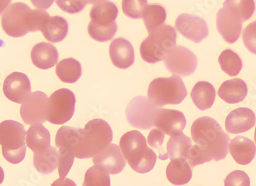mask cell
<instances>
[{"mask_svg": "<svg viewBox=\"0 0 256 186\" xmlns=\"http://www.w3.org/2000/svg\"><path fill=\"white\" fill-rule=\"evenodd\" d=\"M193 146V158L197 164L226 158L230 137L224 132L216 120L210 117H202L193 122L191 128Z\"/></svg>", "mask_w": 256, "mask_h": 186, "instance_id": "cell-1", "label": "cell"}, {"mask_svg": "<svg viewBox=\"0 0 256 186\" xmlns=\"http://www.w3.org/2000/svg\"><path fill=\"white\" fill-rule=\"evenodd\" d=\"M50 16L45 10H31L24 2H15L4 10L1 24L7 35L18 38L40 31Z\"/></svg>", "mask_w": 256, "mask_h": 186, "instance_id": "cell-2", "label": "cell"}, {"mask_svg": "<svg viewBox=\"0 0 256 186\" xmlns=\"http://www.w3.org/2000/svg\"><path fill=\"white\" fill-rule=\"evenodd\" d=\"M120 148L130 167L136 172L144 174L155 166L156 154L148 147L145 136L140 132L133 130L124 134L120 140Z\"/></svg>", "mask_w": 256, "mask_h": 186, "instance_id": "cell-3", "label": "cell"}, {"mask_svg": "<svg viewBox=\"0 0 256 186\" xmlns=\"http://www.w3.org/2000/svg\"><path fill=\"white\" fill-rule=\"evenodd\" d=\"M114 140L111 126L105 120H91L82 128L81 136L76 147L75 157L81 160L92 158Z\"/></svg>", "mask_w": 256, "mask_h": 186, "instance_id": "cell-4", "label": "cell"}, {"mask_svg": "<svg viewBox=\"0 0 256 186\" xmlns=\"http://www.w3.org/2000/svg\"><path fill=\"white\" fill-rule=\"evenodd\" d=\"M148 36L140 46V54L148 64H156L165 60L176 46V31L174 27L161 24L148 31Z\"/></svg>", "mask_w": 256, "mask_h": 186, "instance_id": "cell-5", "label": "cell"}, {"mask_svg": "<svg viewBox=\"0 0 256 186\" xmlns=\"http://www.w3.org/2000/svg\"><path fill=\"white\" fill-rule=\"evenodd\" d=\"M26 132L24 125L14 120L0 123V144L2 156L12 164H18L24 160L26 153Z\"/></svg>", "mask_w": 256, "mask_h": 186, "instance_id": "cell-6", "label": "cell"}, {"mask_svg": "<svg viewBox=\"0 0 256 186\" xmlns=\"http://www.w3.org/2000/svg\"><path fill=\"white\" fill-rule=\"evenodd\" d=\"M187 95L186 87L181 77L178 76L155 78L148 86V100L158 107L178 105L185 100Z\"/></svg>", "mask_w": 256, "mask_h": 186, "instance_id": "cell-7", "label": "cell"}, {"mask_svg": "<svg viewBox=\"0 0 256 186\" xmlns=\"http://www.w3.org/2000/svg\"><path fill=\"white\" fill-rule=\"evenodd\" d=\"M82 128L61 127L56 136V144L58 148V170L60 178H66L75 160L76 147L81 136Z\"/></svg>", "mask_w": 256, "mask_h": 186, "instance_id": "cell-8", "label": "cell"}, {"mask_svg": "<svg viewBox=\"0 0 256 186\" xmlns=\"http://www.w3.org/2000/svg\"><path fill=\"white\" fill-rule=\"evenodd\" d=\"M75 94L68 88H60L48 100L47 120L55 125H62L71 120L75 112Z\"/></svg>", "mask_w": 256, "mask_h": 186, "instance_id": "cell-9", "label": "cell"}, {"mask_svg": "<svg viewBox=\"0 0 256 186\" xmlns=\"http://www.w3.org/2000/svg\"><path fill=\"white\" fill-rule=\"evenodd\" d=\"M160 107L146 96H136L126 108L127 121L132 126L148 130L154 126V118Z\"/></svg>", "mask_w": 256, "mask_h": 186, "instance_id": "cell-10", "label": "cell"}, {"mask_svg": "<svg viewBox=\"0 0 256 186\" xmlns=\"http://www.w3.org/2000/svg\"><path fill=\"white\" fill-rule=\"evenodd\" d=\"M165 65L168 72L178 76L192 75L198 66V58L188 48L178 46L166 56Z\"/></svg>", "mask_w": 256, "mask_h": 186, "instance_id": "cell-11", "label": "cell"}, {"mask_svg": "<svg viewBox=\"0 0 256 186\" xmlns=\"http://www.w3.org/2000/svg\"><path fill=\"white\" fill-rule=\"evenodd\" d=\"M48 97L41 91L34 92L22 103L20 115L27 125L42 124L47 120Z\"/></svg>", "mask_w": 256, "mask_h": 186, "instance_id": "cell-12", "label": "cell"}, {"mask_svg": "<svg viewBox=\"0 0 256 186\" xmlns=\"http://www.w3.org/2000/svg\"><path fill=\"white\" fill-rule=\"evenodd\" d=\"M176 30L194 44L200 42L208 36L206 22L198 16L182 14L176 20Z\"/></svg>", "mask_w": 256, "mask_h": 186, "instance_id": "cell-13", "label": "cell"}, {"mask_svg": "<svg viewBox=\"0 0 256 186\" xmlns=\"http://www.w3.org/2000/svg\"><path fill=\"white\" fill-rule=\"evenodd\" d=\"M92 158L95 166L104 168L112 174L121 172L126 164L120 146L112 143H110Z\"/></svg>", "mask_w": 256, "mask_h": 186, "instance_id": "cell-14", "label": "cell"}, {"mask_svg": "<svg viewBox=\"0 0 256 186\" xmlns=\"http://www.w3.org/2000/svg\"><path fill=\"white\" fill-rule=\"evenodd\" d=\"M216 28L226 42H236L242 31V22L236 14L227 8L220 10L216 15Z\"/></svg>", "mask_w": 256, "mask_h": 186, "instance_id": "cell-15", "label": "cell"}, {"mask_svg": "<svg viewBox=\"0 0 256 186\" xmlns=\"http://www.w3.org/2000/svg\"><path fill=\"white\" fill-rule=\"evenodd\" d=\"M186 125V116L178 110L160 107L154 118V126L170 136L182 132Z\"/></svg>", "mask_w": 256, "mask_h": 186, "instance_id": "cell-16", "label": "cell"}, {"mask_svg": "<svg viewBox=\"0 0 256 186\" xmlns=\"http://www.w3.org/2000/svg\"><path fill=\"white\" fill-rule=\"evenodd\" d=\"M4 92L10 101L22 104L31 94L30 78L22 72H12L4 81Z\"/></svg>", "mask_w": 256, "mask_h": 186, "instance_id": "cell-17", "label": "cell"}, {"mask_svg": "<svg viewBox=\"0 0 256 186\" xmlns=\"http://www.w3.org/2000/svg\"><path fill=\"white\" fill-rule=\"evenodd\" d=\"M112 62L122 70L130 68L135 62V52L131 42L126 38H117L110 46Z\"/></svg>", "mask_w": 256, "mask_h": 186, "instance_id": "cell-18", "label": "cell"}, {"mask_svg": "<svg viewBox=\"0 0 256 186\" xmlns=\"http://www.w3.org/2000/svg\"><path fill=\"white\" fill-rule=\"evenodd\" d=\"M256 115L248 108L233 110L226 120V128L232 134H240L252 128L256 125Z\"/></svg>", "mask_w": 256, "mask_h": 186, "instance_id": "cell-19", "label": "cell"}, {"mask_svg": "<svg viewBox=\"0 0 256 186\" xmlns=\"http://www.w3.org/2000/svg\"><path fill=\"white\" fill-rule=\"evenodd\" d=\"M31 60L37 68L48 70L56 65L58 60V50L50 42H40L32 47Z\"/></svg>", "mask_w": 256, "mask_h": 186, "instance_id": "cell-20", "label": "cell"}, {"mask_svg": "<svg viewBox=\"0 0 256 186\" xmlns=\"http://www.w3.org/2000/svg\"><path fill=\"white\" fill-rule=\"evenodd\" d=\"M230 153L238 164H250L256 156V147L253 141L244 136H237L230 141Z\"/></svg>", "mask_w": 256, "mask_h": 186, "instance_id": "cell-21", "label": "cell"}, {"mask_svg": "<svg viewBox=\"0 0 256 186\" xmlns=\"http://www.w3.org/2000/svg\"><path fill=\"white\" fill-rule=\"evenodd\" d=\"M248 87L241 78L227 80L222 84L218 95L223 101L228 104H236L246 98Z\"/></svg>", "mask_w": 256, "mask_h": 186, "instance_id": "cell-22", "label": "cell"}, {"mask_svg": "<svg viewBox=\"0 0 256 186\" xmlns=\"http://www.w3.org/2000/svg\"><path fill=\"white\" fill-rule=\"evenodd\" d=\"M167 178L172 184L183 186L190 182L192 178L191 166L186 158L172 160L166 168Z\"/></svg>", "mask_w": 256, "mask_h": 186, "instance_id": "cell-23", "label": "cell"}, {"mask_svg": "<svg viewBox=\"0 0 256 186\" xmlns=\"http://www.w3.org/2000/svg\"><path fill=\"white\" fill-rule=\"evenodd\" d=\"M27 146L34 152L46 151L51 146L48 130L42 124H32L26 132Z\"/></svg>", "mask_w": 256, "mask_h": 186, "instance_id": "cell-24", "label": "cell"}, {"mask_svg": "<svg viewBox=\"0 0 256 186\" xmlns=\"http://www.w3.org/2000/svg\"><path fill=\"white\" fill-rule=\"evenodd\" d=\"M50 42H62L68 32V24L62 16H50L40 30Z\"/></svg>", "mask_w": 256, "mask_h": 186, "instance_id": "cell-25", "label": "cell"}, {"mask_svg": "<svg viewBox=\"0 0 256 186\" xmlns=\"http://www.w3.org/2000/svg\"><path fill=\"white\" fill-rule=\"evenodd\" d=\"M216 92L208 82H198L193 87L191 97L194 106L201 110H208L212 106L216 100Z\"/></svg>", "mask_w": 256, "mask_h": 186, "instance_id": "cell-26", "label": "cell"}, {"mask_svg": "<svg viewBox=\"0 0 256 186\" xmlns=\"http://www.w3.org/2000/svg\"><path fill=\"white\" fill-rule=\"evenodd\" d=\"M118 10L116 4L110 0H104L94 4L90 10L91 21L98 25H110L118 16Z\"/></svg>", "mask_w": 256, "mask_h": 186, "instance_id": "cell-27", "label": "cell"}, {"mask_svg": "<svg viewBox=\"0 0 256 186\" xmlns=\"http://www.w3.org/2000/svg\"><path fill=\"white\" fill-rule=\"evenodd\" d=\"M56 72L61 81L66 84H75L82 74V65L74 58L62 60L56 65Z\"/></svg>", "mask_w": 256, "mask_h": 186, "instance_id": "cell-28", "label": "cell"}, {"mask_svg": "<svg viewBox=\"0 0 256 186\" xmlns=\"http://www.w3.org/2000/svg\"><path fill=\"white\" fill-rule=\"evenodd\" d=\"M58 150L50 146L46 151L34 152V164L41 174H48L58 168Z\"/></svg>", "mask_w": 256, "mask_h": 186, "instance_id": "cell-29", "label": "cell"}, {"mask_svg": "<svg viewBox=\"0 0 256 186\" xmlns=\"http://www.w3.org/2000/svg\"><path fill=\"white\" fill-rule=\"evenodd\" d=\"M192 140L182 132L170 137L167 143V156L170 160L176 158H186L188 150L191 148Z\"/></svg>", "mask_w": 256, "mask_h": 186, "instance_id": "cell-30", "label": "cell"}, {"mask_svg": "<svg viewBox=\"0 0 256 186\" xmlns=\"http://www.w3.org/2000/svg\"><path fill=\"white\" fill-rule=\"evenodd\" d=\"M222 70L230 76L238 75L242 68V61L240 56L230 48L223 50L218 57Z\"/></svg>", "mask_w": 256, "mask_h": 186, "instance_id": "cell-31", "label": "cell"}, {"mask_svg": "<svg viewBox=\"0 0 256 186\" xmlns=\"http://www.w3.org/2000/svg\"><path fill=\"white\" fill-rule=\"evenodd\" d=\"M166 10L160 4H148L143 11L142 18L147 31L164 24L166 20Z\"/></svg>", "mask_w": 256, "mask_h": 186, "instance_id": "cell-32", "label": "cell"}, {"mask_svg": "<svg viewBox=\"0 0 256 186\" xmlns=\"http://www.w3.org/2000/svg\"><path fill=\"white\" fill-rule=\"evenodd\" d=\"M223 8H227L238 16L242 22L250 20L256 10L254 0H226Z\"/></svg>", "mask_w": 256, "mask_h": 186, "instance_id": "cell-33", "label": "cell"}, {"mask_svg": "<svg viewBox=\"0 0 256 186\" xmlns=\"http://www.w3.org/2000/svg\"><path fill=\"white\" fill-rule=\"evenodd\" d=\"M118 30L116 22L114 21L110 25H98L90 21L88 32L92 40L100 42H107L114 38Z\"/></svg>", "mask_w": 256, "mask_h": 186, "instance_id": "cell-34", "label": "cell"}, {"mask_svg": "<svg viewBox=\"0 0 256 186\" xmlns=\"http://www.w3.org/2000/svg\"><path fill=\"white\" fill-rule=\"evenodd\" d=\"M110 173L100 167H91L85 174L84 186H110Z\"/></svg>", "mask_w": 256, "mask_h": 186, "instance_id": "cell-35", "label": "cell"}, {"mask_svg": "<svg viewBox=\"0 0 256 186\" xmlns=\"http://www.w3.org/2000/svg\"><path fill=\"white\" fill-rule=\"evenodd\" d=\"M147 5V0H122V8L124 14L132 20L141 18L143 11Z\"/></svg>", "mask_w": 256, "mask_h": 186, "instance_id": "cell-36", "label": "cell"}, {"mask_svg": "<svg viewBox=\"0 0 256 186\" xmlns=\"http://www.w3.org/2000/svg\"><path fill=\"white\" fill-rule=\"evenodd\" d=\"M165 138V133L158 128H154L151 130L148 136V142L150 146L157 150L160 152L158 158L161 160H166L168 158L167 153L164 151L162 144Z\"/></svg>", "mask_w": 256, "mask_h": 186, "instance_id": "cell-37", "label": "cell"}, {"mask_svg": "<svg viewBox=\"0 0 256 186\" xmlns=\"http://www.w3.org/2000/svg\"><path fill=\"white\" fill-rule=\"evenodd\" d=\"M55 2L62 11L70 14H78L86 5L84 0H55Z\"/></svg>", "mask_w": 256, "mask_h": 186, "instance_id": "cell-38", "label": "cell"}, {"mask_svg": "<svg viewBox=\"0 0 256 186\" xmlns=\"http://www.w3.org/2000/svg\"><path fill=\"white\" fill-rule=\"evenodd\" d=\"M226 186H250V178L248 174L241 170L232 172L224 180Z\"/></svg>", "mask_w": 256, "mask_h": 186, "instance_id": "cell-39", "label": "cell"}, {"mask_svg": "<svg viewBox=\"0 0 256 186\" xmlns=\"http://www.w3.org/2000/svg\"><path fill=\"white\" fill-rule=\"evenodd\" d=\"M256 22L250 24L243 31L242 40L244 46L252 54H256Z\"/></svg>", "mask_w": 256, "mask_h": 186, "instance_id": "cell-40", "label": "cell"}, {"mask_svg": "<svg viewBox=\"0 0 256 186\" xmlns=\"http://www.w3.org/2000/svg\"><path fill=\"white\" fill-rule=\"evenodd\" d=\"M54 0H31L32 5L38 10H48L54 4Z\"/></svg>", "mask_w": 256, "mask_h": 186, "instance_id": "cell-41", "label": "cell"}, {"mask_svg": "<svg viewBox=\"0 0 256 186\" xmlns=\"http://www.w3.org/2000/svg\"><path fill=\"white\" fill-rule=\"evenodd\" d=\"M12 0H0V16L4 12V10L11 4Z\"/></svg>", "mask_w": 256, "mask_h": 186, "instance_id": "cell-42", "label": "cell"}, {"mask_svg": "<svg viewBox=\"0 0 256 186\" xmlns=\"http://www.w3.org/2000/svg\"><path fill=\"white\" fill-rule=\"evenodd\" d=\"M4 176H5V174H4V170L2 167L0 166V184H2L4 182Z\"/></svg>", "mask_w": 256, "mask_h": 186, "instance_id": "cell-43", "label": "cell"}, {"mask_svg": "<svg viewBox=\"0 0 256 186\" xmlns=\"http://www.w3.org/2000/svg\"><path fill=\"white\" fill-rule=\"evenodd\" d=\"M88 4H96L98 2H101V1H104V0H84Z\"/></svg>", "mask_w": 256, "mask_h": 186, "instance_id": "cell-44", "label": "cell"}]
</instances>
